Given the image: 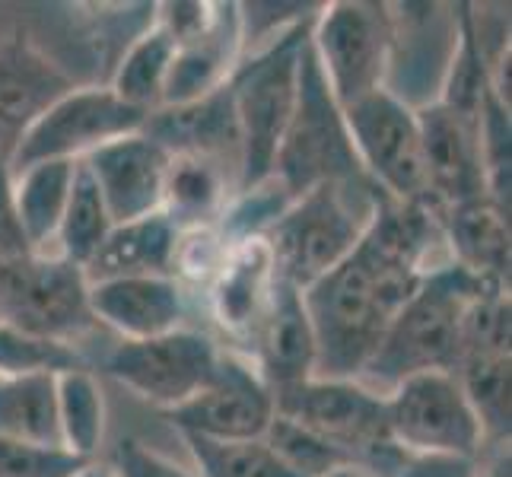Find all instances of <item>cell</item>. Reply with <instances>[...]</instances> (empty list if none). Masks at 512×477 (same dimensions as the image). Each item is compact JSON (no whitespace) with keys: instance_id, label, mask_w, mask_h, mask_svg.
<instances>
[{"instance_id":"cell-1","label":"cell","mask_w":512,"mask_h":477,"mask_svg":"<svg viewBox=\"0 0 512 477\" xmlns=\"http://www.w3.org/2000/svg\"><path fill=\"white\" fill-rule=\"evenodd\" d=\"M446 245L439 207L392 201L379 191L376 214L338 268L303 290L315 331V376L360 379L392 318L436 264L433 249Z\"/></svg>"},{"instance_id":"cell-2","label":"cell","mask_w":512,"mask_h":477,"mask_svg":"<svg viewBox=\"0 0 512 477\" xmlns=\"http://www.w3.org/2000/svg\"><path fill=\"white\" fill-rule=\"evenodd\" d=\"M506 290L500 280L478 277L462 264L443 261L420 280L408 303L392 318L379 350L360 373V385L388 395L398 382L417 373H455L462 353L465 318L481 296Z\"/></svg>"},{"instance_id":"cell-3","label":"cell","mask_w":512,"mask_h":477,"mask_svg":"<svg viewBox=\"0 0 512 477\" xmlns=\"http://www.w3.org/2000/svg\"><path fill=\"white\" fill-rule=\"evenodd\" d=\"M379 188L369 179L325 182L287 204L268 233L274 274L296 290L312 287L357 249L376 214Z\"/></svg>"},{"instance_id":"cell-4","label":"cell","mask_w":512,"mask_h":477,"mask_svg":"<svg viewBox=\"0 0 512 477\" xmlns=\"http://www.w3.org/2000/svg\"><path fill=\"white\" fill-rule=\"evenodd\" d=\"M309 29L312 16L293 23L258 51H252V58L239 61L226 80L239 125L236 191L258 188L271 179L277 147L284 140L296 105L299 58H303V48L309 42Z\"/></svg>"},{"instance_id":"cell-5","label":"cell","mask_w":512,"mask_h":477,"mask_svg":"<svg viewBox=\"0 0 512 477\" xmlns=\"http://www.w3.org/2000/svg\"><path fill=\"white\" fill-rule=\"evenodd\" d=\"M271 179H277L290 198H299L325 182L366 179L360 159L353 153L344 109L334 102L309 42L299 58L296 105L277 147Z\"/></svg>"},{"instance_id":"cell-6","label":"cell","mask_w":512,"mask_h":477,"mask_svg":"<svg viewBox=\"0 0 512 477\" xmlns=\"http://www.w3.org/2000/svg\"><path fill=\"white\" fill-rule=\"evenodd\" d=\"M0 322L32 338L70 344L93 328L90 280L58 255L0 258Z\"/></svg>"},{"instance_id":"cell-7","label":"cell","mask_w":512,"mask_h":477,"mask_svg":"<svg viewBox=\"0 0 512 477\" xmlns=\"http://www.w3.org/2000/svg\"><path fill=\"white\" fill-rule=\"evenodd\" d=\"M309 45L334 102L347 109L385 90L392 61V13L385 4L366 0L325 4L312 16Z\"/></svg>"},{"instance_id":"cell-8","label":"cell","mask_w":512,"mask_h":477,"mask_svg":"<svg viewBox=\"0 0 512 477\" xmlns=\"http://www.w3.org/2000/svg\"><path fill=\"white\" fill-rule=\"evenodd\" d=\"M344 121L363 175L385 198L433 204L417 109L395 93L376 90L373 96L347 105Z\"/></svg>"},{"instance_id":"cell-9","label":"cell","mask_w":512,"mask_h":477,"mask_svg":"<svg viewBox=\"0 0 512 477\" xmlns=\"http://www.w3.org/2000/svg\"><path fill=\"white\" fill-rule=\"evenodd\" d=\"M392 446L404 455L478 458L484 430L455 373H417L385 395Z\"/></svg>"},{"instance_id":"cell-10","label":"cell","mask_w":512,"mask_h":477,"mask_svg":"<svg viewBox=\"0 0 512 477\" xmlns=\"http://www.w3.org/2000/svg\"><path fill=\"white\" fill-rule=\"evenodd\" d=\"M274 414L322 439L347 462L395 452L385 423V398L357 379L312 376L274 392Z\"/></svg>"},{"instance_id":"cell-11","label":"cell","mask_w":512,"mask_h":477,"mask_svg":"<svg viewBox=\"0 0 512 477\" xmlns=\"http://www.w3.org/2000/svg\"><path fill=\"white\" fill-rule=\"evenodd\" d=\"M144 112L121 102L109 86H74L32 121L10 153V169L20 172L35 163H80L99 147L144 131Z\"/></svg>"},{"instance_id":"cell-12","label":"cell","mask_w":512,"mask_h":477,"mask_svg":"<svg viewBox=\"0 0 512 477\" xmlns=\"http://www.w3.org/2000/svg\"><path fill=\"white\" fill-rule=\"evenodd\" d=\"M217 363L220 350L207 334L175 328L150 341H121L105 357V373L169 414L201 392Z\"/></svg>"},{"instance_id":"cell-13","label":"cell","mask_w":512,"mask_h":477,"mask_svg":"<svg viewBox=\"0 0 512 477\" xmlns=\"http://www.w3.org/2000/svg\"><path fill=\"white\" fill-rule=\"evenodd\" d=\"M182 436H201L214 443H252L264 439L274 420V392L249 360L220 353L210 382L182 408L169 411Z\"/></svg>"},{"instance_id":"cell-14","label":"cell","mask_w":512,"mask_h":477,"mask_svg":"<svg viewBox=\"0 0 512 477\" xmlns=\"http://www.w3.org/2000/svg\"><path fill=\"white\" fill-rule=\"evenodd\" d=\"M455 376L462 382L474 414L481 420L484 439H509V293L493 290L471 306L465 318L462 353Z\"/></svg>"},{"instance_id":"cell-15","label":"cell","mask_w":512,"mask_h":477,"mask_svg":"<svg viewBox=\"0 0 512 477\" xmlns=\"http://www.w3.org/2000/svg\"><path fill=\"white\" fill-rule=\"evenodd\" d=\"M423 159L430 175V198L439 210L487 194V166L481 144V115L423 102L417 109ZM490 198V194H487Z\"/></svg>"},{"instance_id":"cell-16","label":"cell","mask_w":512,"mask_h":477,"mask_svg":"<svg viewBox=\"0 0 512 477\" xmlns=\"http://www.w3.org/2000/svg\"><path fill=\"white\" fill-rule=\"evenodd\" d=\"M80 163L90 169L115 226L163 214L169 153L144 131L112 140Z\"/></svg>"},{"instance_id":"cell-17","label":"cell","mask_w":512,"mask_h":477,"mask_svg":"<svg viewBox=\"0 0 512 477\" xmlns=\"http://www.w3.org/2000/svg\"><path fill=\"white\" fill-rule=\"evenodd\" d=\"M255 369L271 392L306 382L315 376V331L303 303V290H296L287 280H274L268 306H264L255 334Z\"/></svg>"},{"instance_id":"cell-18","label":"cell","mask_w":512,"mask_h":477,"mask_svg":"<svg viewBox=\"0 0 512 477\" xmlns=\"http://www.w3.org/2000/svg\"><path fill=\"white\" fill-rule=\"evenodd\" d=\"M90 312L118 331L121 341H150L182 328L185 296L169 274L112 277L90 284Z\"/></svg>"},{"instance_id":"cell-19","label":"cell","mask_w":512,"mask_h":477,"mask_svg":"<svg viewBox=\"0 0 512 477\" xmlns=\"http://www.w3.org/2000/svg\"><path fill=\"white\" fill-rule=\"evenodd\" d=\"M67 90H74V83L39 45L23 35L0 45V153L10 159L32 121Z\"/></svg>"},{"instance_id":"cell-20","label":"cell","mask_w":512,"mask_h":477,"mask_svg":"<svg viewBox=\"0 0 512 477\" xmlns=\"http://www.w3.org/2000/svg\"><path fill=\"white\" fill-rule=\"evenodd\" d=\"M274 258L261 236L233 242L210 280V309L223 331L252 338L274 287Z\"/></svg>"},{"instance_id":"cell-21","label":"cell","mask_w":512,"mask_h":477,"mask_svg":"<svg viewBox=\"0 0 512 477\" xmlns=\"http://www.w3.org/2000/svg\"><path fill=\"white\" fill-rule=\"evenodd\" d=\"M144 134L156 140L166 153H194L223 163L229 150H233L239 163V125H236L229 86H220L217 93L185 105L156 109L147 118Z\"/></svg>"},{"instance_id":"cell-22","label":"cell","mask_w":512,"mask_h":477,"mask_svg":"<svg viewBox=\"0 0 512 477\" xmlns=\"http://www.w3.org/2000/svg\"><path fill=\"white\" fill-rule=\"evenodd\" d=\"M443 239L455 264L465 271L506 284L509 277V210L493 198H474L439 210Z\"/></svg>"},{"instance_id":"cell-23","label":"cell","mask_w":512,"mask_h":477,"mask_svg":"<svg viewBox=\"0 0 512 477\" xmlns=\"http://www.w3.org/2000/svg\"><path fill=\"white\" fill-rule=\"evenodd\" d=\"M175 242H179V226L166 214H150L131 223L112 226L102 249L86 264L83 274L90 284L112 277H137V274H169Z\"/></svg>"},{"instance_id":"cell-24","label":"cell","mask_w":512,"mask_h":477,"mask_svg":"<svg viewBox=\"0 0 512 477\" xmlns=\"http://www.w3.org/2000/svg\"><path fill=\"white\" fill-rule=\"evenodd\" d=\"M77 163L51 159L13 172V207L16 223L26 239V249L35 255H48V245L58 239V226L74 185Z\"/></svg>"},{"instance_id":"cell-25","label":"cell","mask_w":512,"mask_h":477,"mask_svg":"<svg viewBox=\"0 0 512 477\" xmlns=\"http://www.w3.org/2000/svg\"><path fill=\"white\" fill-rule=\"evenodd\" d=\"M226 163L194 153H169L163 214L179 229L210 226L214 217H223L226 198Z\"/></svg>"},{"instance_id":"cell-26","label":"cell","mask_w":512,"mask_h":477,"mask_svg":"<svg viewBox=\"0 0 512 477\" xmlns=\"http://www.w3.org/2000/svg\"><path fill=\"white\" fill-rule=\"evenodd\" d=\"M0 436L29 446L64 449L55 373L0 379Z\"/></svg>"},{"instance_id":"cell-27","label":"cell","mask_w":512,"mask_h":477,"mask_svg":"<svg viewBox=\"0 0 512 477\" xmlns=\"http://www.w3.org/2000/svg\"><path fill=\"white\" fill-rule=\"evenodd\" d=\"M175 51H179V45H175V39L160 20L140 29L125 48V55H121L109 90L125 105H131V109L153 115L163 105Z\"/></svg>"},{"instance_id":"cell-28","label":"cell","mask_w":512,"mask_h":477,"mask_svg":"<svg viewBox=\"0 0 512 477\" xmlns=\"http://www.w3.org/2000/svg\"><path fill=\"white\" fill-rule=\"evenodd\" d=\"M58 420L64 449L93 462L105 439V395L90 366L58 373Z\"/></svg>"},{"instance_id":"cell-29","label":"cell","mask_w":512,"mask_h":477,"mask_svg":"<svg viewBox=\"0 0 512 477\" xmlns=\"http://www.w3.org/2000/svg\"><path fill=\"white\" fill-rule=\"evenodd\" d=\"M112 217L109 210H105V201L102 194L93 182L90 169L83 163H77V172H74V185H70V198H67V207H64V217H61V226H58V258L77 264V268H86V264L93 261V255L102 249L105 236L112 233Z\"/></svg>"},{"instance_id":"cell-30","label":"cell","mask_w":512,"mask_h":477,"mask_svg":"<svg viewBox=\"0 0 512 477\" xmlns=\"http://www.w3.org/2000/svg\"><path fill=\"white\" fill-rule=\"evenodd\" d=\"M201 477H303L280 458L268 439L252 443H214V439L185 436Z\"/></svg>"},{"instance_id":"cell-31","label":"cell","mask_w":512,"mask_h":477,"mask_svg":"<svg viewBox=\"0 0 512 477\" xmlns=\"http://www.w3.org/2000/svg\"><path fill=\"white\" fill-rule=\"evenodd\" d=\"M86 360L77 347L32 338V334L0 322V379L13 376H32V373H67V369H80Z\"/></svg>"},{"instance_id":"cell-32","label":"cell","mask_w":512,"mask_h":477,"mask_svg":"<svg viewBox=\"0 0 512 477\" xmlns=\"http://www.w3.org/2000/svg\"><path fill=\"white\" fill-rule=\"evenodd\" d=\"M271 443V449L284 458V462L299 471L303 477H322L328 474L331 468H338V465H350L347 458L341 452H334L331 446H325L322 439H315L312 433L306 430H299L296 423L284 420V417H277L271 420V430L268 436H264Z\"/></svg>"},{"instance_id":"cell-33","label":"cell","mask_w":512,"mask_h":477,"mask_svg":"<svg viewBox=\"0 0 512 477\" xmlns=\"http://www.w3.org/2000/svg\"><path fill=\"white\" fill-rule=\"evenodd\" d=\"M90 462L67 449H45L0 436V477H74Z\"/></svg>"},{"instance_id":"cell-34","label":"cell","mask_w":512,"mask_h":477,"mask_svg":"<svg viewBox=\"0 0 512 477\" xmlns=\"http://www.w3.org/2000/svg\"><path fill=\"white\" fill-rule=\"evenodd\" d=\"M112 471L118 477H198L191 468L172 462L169 455L137 443V439L118 443L115 458H112Z\"/></svg>"},{"instance_id":"cell-35","label":"cell","mask_w":512,"mask_h":477,"mask_svg":"<svg viewBox=\"0 0 512 477\" xmlns=\"http://www.w3.org/2000/svg\"><path fill=\"white\" fill-rule=\"evenodd\" d=\"M26 239L16 223V207H13V169L10 159L0 153V258H16L26 255Z\"/></svg>"},{"instance_id":"cell-36","label":"cell","mask_w":512,"mask_h":477,"mask_svg":"<svg viewBox=\"0 0 512 477\" xmlns=\"http://www.w3.org/2000/svg\"><path fill=\"white\" fill-rule=\"evenodd\" d=\"M478 458L465 455H404L395 477H478Z\"/></svg>"},{"instance_id":"cell-37","label":"cell","mask_w":512,"mask_h":477,"mask_svg":"<svg viewBox=\"0 0 512 477\" xmlns=\"http://www.w3.org/2000/svg\"><path fill=\"white\" fill-rule=\"evenodd\" d=\"M74 477H118L115 471H112V465H96V462H90L86 465L80 474H74Z\"/></svg>"},{"instance_id":"cell-38","label":"cell","mask_w":512,"mask_h":477,"mask_svg":"<svg viewBox=\"0 0 512 477\" xmlns=\"http://www.w3.org/2000/svg\"><path fill=\"white\" fill-rule=\"evenodd\" d=\"M322 477H369L363 468H357V465H338V468H331L328 474H322Z\"/></svg>"},{"instance_id":"cell-39","label":"cell","mask_w":512,"mask_h":477,"mask_svg":"<svg viewBox=\"0 0 512 477\" xmlns=\"http://www.w3.org/2000/svg\"><path fill=\"white\" fill-rule=\"evenodd\" d=\"M478 477H503V474H478Z\"/></svg>"}]
</instances>
